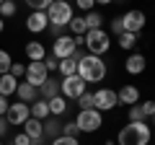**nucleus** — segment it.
I'll list each match as a JSON object with an SVG mask.
<instances>
[{
    "mask_svg": "<svg viewBox=\"0 0 155 145\" xmlns=\"http://www.w3.org/2000/svg\"><path fill=\"white\" fill-rule=\"evenodd\" d=\"M57 70L62 72V78H67V75H78V60L75 57H65V60H60V67Z\"/></svg>",
    "mask_w": 155,
    "mask_h": 145,
    "instance_id": "nucleus-22",
    "label": "nucleus"
},
{
    "mask_svg": "<svg viewBox=\"0 0 155 145\" xmlns=\"http://www.w3.org/2000/svg\"><path fill=\"white\" fill-rule=\"evenodd\" d=\"M18 88V78H13L11 72H5V75H0V96H13Z\"/></svg>",
    "mask_w": 155,
    "mask_h": 145,
    "instance_id": "nucleus-19",
    "label": "nucleus"
},
{
    "mask_svg": "<svg viewBox=\"0 0 155 145\" xmlns=\"http://www.w3.org/2000/svg\"><path fill=\"white\" fill-rule=\"evenodd\" d=\"M153 124H155V114H153Z\"/></svg>",
    "mask_w": 155,
    "mask_h": 145,
    "instance_id": "nucleus-45",
    "label": "nucleus"
},
{
    "mask_svg": "<svg viewBox=\"0 0 155 145\" xmlns=\"http://www.w3.org/2000/svg\"><path fill=\"white\" fill-rule=\"evenodd\" d=\"M150 124H145V122H129V124H124L122 130H119V143L116 145H147L150 143Z\"/></svg>",
    "mask_w": 155,
    "mask_h": 145,
    "instance_id": "nucleus-2",
    "label": "nucleus"
},
{
    "mask_svg": "<svg viewBox=\"0 0 155 145\" xmlns=\"http://www.w3.org/2000/svg\"><path fill=\"white\" fill-rule=\"evenodd\" d=\"M83 21H85V26H88V31H91V29H101L104 16H101V13H96V11H88V13L83 16Z\"/></svg>",
    "mask_w": 155,
    "mask_h": 145,
    "instance_id": "nucleus-25",
    "label": "nucleus"
},
{
    "mask_svg": "<svg viewBox=\"0 0 155 145\" xmlns=\"http://www.w3.org/2000/svg\"><path fill=\"white\" fill-rule=\"evenodd\" d=\"M28 112H31L34 119H49V106H47V99H36L34 104H28Z\"/></svg>",
    "mask_w": 155,
    "mask_h": 145,
    "instance_id": "nucleus-18",
    "label": "nucleus"
},
{
    "mask_svg": "<svg viewBox=\"0 0 155 145\" xmlns=\"http://www.w3.org/2000/svg\"><path fill=\"white\" fill-rule=\"evenodd\" d=\"M52 3H54V0H26V5L31 8V11H47Z\"/></svg>",
    "mask_w": 155,
    "mask_h": 145,
    "instance_id": "nucleus-30",
    "label": "nucleus"
},
{
    "mask_svg": "<svg viewBox=\"0 0 155 145\" xmlns=\"http://www.w3.org/2000/svg\"><path fill=\"white\" fill-rule=\"evenodd\" d=\"M16 96H18V101H23V104H34V101L39 99V88H34L31 83H18V88H16Z\"/></svg>",
    "mask_w": 155,
    "mask_h": 145,
    "instance_id": "nucleus-16",
    "label": "nucleus"
},
{
    "mask_svg": "<svg viewBox=\"0 0 155 145\" xmlns=\"http://www.w3.org/2000/svg\"><path fill=\"white\" fill-rule=\"evenodd\" d=\"M52 34H54V39H57V36H62V26H52Z\"/></svg>",
    "mask_w": 155,
    "mask_h": 145,
    "instance_id": "nucleus-42",
    "label": "nucleus"
},
{
    "mask_svg": "<svg viewBox=\"0 0 155 145\" xmlns=\"http://www.w3.org/2000/svg\"><path fill=\"white\" fill-rule=\"evenodd\" d=\"M28 117H31V112H28V104H23V101L11 104V106H8V112H5L8 124H23Z\"/></svg>",
    "mask_w": 155,
    "mask_h": 145,
    "instance_id": "nucleus-11",
    "label": "nucleus"
},
{
    "mask_svg": "<svg viewBox=\"0 0 155 145\" xmlns=\"http://www.w3.org/2000/svg\"><path fill=\"white\" fill-rule=\"evenodd\" d=\"M47 21H49L52 26H62L65 29L67 23L72 21V5L67 3V0H54V3L47 8Z\"/></svg>",
    "mask_w": 155,
    "mask_h": 145,
    "instance_id": "nucleus-4",
    "label": "nucleus"
},
{
    "mask_svg": "<svg viewBox=\"0 0 155 145\" xmlns=\"http://www.w3.org/2000/svg\"><path fill=\"white\" fill-rule=\"evenodd\" d=\"M3 29H5V21H3V18H0V34H3Z\"/></svg>",
    "mask_w": 155,
    "mask_h": 145,
    "instance_id": "nucleus-44",
    "label": "nucleus"
},
{
    "mask_svg": "<svg viewBox=\"0 0 155 145\" xmlns=\"http://www.w3.org/2000/svg\"><path fill=\"white\" fill-rule=\"evenodd\" d=\"M85 88H88V83H85L80 75H67L60 83V93L65 96V99H78V96L85 93Z\"/></svg>",
    "mask_w": 155,
    "mask_h": 145,
    "instance_id": "nucleus-6",
    "label": "nucleus"
},
{
    "mask_svg": "<svg viewBox=\"0 0 155 145\" xmlns=\"http://www.w3.org/2000/svg\"><path fill=\"white\" fill-rule=\"evenodd\" d=\"M47 106H49V117H62V114L67 112V99L65 96H54V99L47 101Z\"/></svg>",
    "mask_w": 155,
    "mask_h": 145,
    "instance_id": "nucleus-21",
    "label": "nucleus"
},
{
    "mask_svg": "<svg viewBox=\"0 0 155 145\" xmlns=\"http://www.w3.org/2000/svg\"><path fill=\"white\" fill-rule=\"evenodd\" d=\"M109 31H104V29H91V31H85L83 36V47L88 49V55H104V52H109Z\"/></svg>",
    "mask_w": 155,
    "mask_h": 145,
    "instance_id": "nucleus-3",
    "label": "nucleus"
},
{
    "mask_svg": "<svg viewBox=\"0 0 155 145\" xmlns=\"http://www.w3.org/2000/svg\"><path fill=\"white\" fill-rule=\"evenodd\" d=\"M47 78H49V72H47L44 62H28V67H26V83H31L34 88H39Z\"/></svg>",
    "mask_w": 155,
    "mask_h": 145,
    "instance_id": "nucleus-9",
    "label": "nucleus"
},
{
    "mask_svg": "<svg viewBox=\"0 0 155 145\" xmlns=\"http://www.w3.org/2000/svg\"><path fill=\"white\" fill-rule=\"evenodd\" d=\"M122 26H124V31H132V34H140L142 31V26H145V13L142 11H127L122 16Z\"/></svg>",
    "mask_w": 155,
    "mask_h": 145,
    "instance_id": "nucleus-10",
    "label": "nucleus"
},
{
    "mask_svg": "<svg viewBox=\"0 0 155 145\" xmlns=\"http://www.w3.org/2000/svg\"><path fill=\"white\" fill-rule=\"evenodd\" d=\"M3 3H5V0H0V5H3Z\"/></svg>",
    "mask_w": 155,
    "mask_h": 145,
    "instance_id": "nucleus-46",
    "label": "nucleus"
},
{
    "mask_svg": "<svg viewBox=\"0 0 155 145\" xmlns=\"http://www.w3.org/2000/svg\"><path fill=\"white\" fill-rule=\"evenodd\" d=\"M26 57L31 62H41L47 57V49H44V44L41 42H28L26 44Z\"/></svg>",
    "mask_w": 155,
    "mask_h": 145,
    "instance_id": "nucleus-20",
    "label": "nucleus"
},
{
    "mask_svg": "<svg viewBox=\"0 0 155 145\" xmlns=\"http://www.w3.org/2000/svg\"><path fill=\"white\" fill-rule=\"evenodd\" d=\"M52 145H80L78 143V137H67V135H60V137H54V143Z\"/></svg>",
    "mask_w": 155,
    "mask_h": 145,
    "instance_id": "nucleus-36",
    "label": "nucleus"
},
{
    "mask_svg": "<svg viewBox=\"0 0 155 145\" xmlns=\"http://www.w3.org/2000/svg\"><path fill=\"white\" fill-rule=\"evenodd\" d=\"M119 47L122 49H134L137 47V34H132V31H124V34H119Z\"/></svg>",
    "mask_w": 155,
    "mask_h": 145,
    "instance_id": "nucleus-24",
    "label": "nucleus"
},
{
    "mask_svg": "<svg viewBox=\"0 0 155 145\" xmlns=\"http://www.w3.org/2000/svg\"><path fill=\"white\" fill-rule=\"evenodd\" d=\"M54 96H60V83H57L54 78H47L44 83L39 86V99H54Z\"/></svg>",
    "mask_w": 155,
    "mask_h": 145,
    "instance_id": "nucleus-17",
    "label": "nucleus"
},
{
    "mask_svg": "<svg viewBox=\"0 0 155 145\" xmlns=\"http://www.w3.org/2000/svg\"><path fill=\"white\" fill-rule=\"evenodd\" d=\"M78 106H80V109H96L93 93H88V91H85L83 96H78Z\"/></svg>",
    "mask_w": 155,
    "mask_h": 145,
    "instance_id": "nucleus-28",
    "label": "nucleus"
},
{
    "mask_svg": "<svg viewBox=\"0 0 155 145\" xmlns=\"http://www.w3.org/2000/svg\"><path fill=\"white\" fill-rule=\"evenodd\" d=\"M11 65H13V57L8 55L5 49H0V75H5V72L11 70Z\"/></svg>",
    "mask_w": 155,
    "mask_h": 145,
    "instance_id": "nucleus-27",
    "label": "nucleus"
},
{
    "mask_svg": "<svg viewBox=\"0 0 155 145\" xmlns=\"http://www.w3.org/2000/svg\"><path fill=\"white\" fill-rule=\"evenodd\" d=\"M116 99H119V104H127V106H134L140 104V88L137 86H122V88L116 91Z\"/></svg>",
    "mask_w": 155,
    "mask_h": 145,
    "instance_id": "nucleus-14",
    "label": "nucleus"
},
{
    "mask_svg": "<svg viewBox=\"0 0 155 145\" xmlns=\"http://www.w3.org/2000/svg\"><path fill=\"white\" fill-rule=\"evenodd\" d=\"M98 5H109V3H114V0H96Z\"/></svg>",
    "mask_w": 155,
    "mask_h": 145,
    "instance_id": "nucleus-43",
    "label": "nucleus"
},
{
    "mask_svg": "<svg viewBox=\"0 0 155 145\" xmlns=\"http://www.w3.org/2000/svg\"><path fill=\"white\" fill-rule=\"evenodd\" d=\"M75 124L80 132H98L101 124H104V117H101L98 109H80L75 117Z\"/></svg>",
    "mask_w": 155,
    "mask_h": 145,
    "instance_id": "nucleus-5",
    "label": "nucleus"
},
{
    "mask_svg": "<svg viewBox=\"0 0 155 145\" xmlns=\"http://www.w3.org/2000/svg\"><path fill=\"white\" fill-rule=\"evenodd\" d=\"M0 145H3V140H0Z\"/></svg>",
    "mask_w": 155,
    "mask_h": 145,
    "instance_id": "nucleus-48",
    "label": "nucleus"
},
{
    "mask_svg": "<svg viewBox=\"0 0 155 145\" xmlns=\"http://www.w3.org/2000/svg\"><path fill=\"white\" fill-rule=\"evenodd\" d=\"M109 29H111V34H116V36H119V34H124V26H122V16H119V18H111Z\"/></svg>",
    "mask_w": 155,
    "mask_h": 145,
    "instance_id": "nucleus-35",
    "label": "nucleus"
},
{
    "mask_svg": "<svg viewBox=\"0 0 155 145\" xmlns=\"http://www.w3.org/2000/svg\"><path fill=\"white\" fill-rule=\"evenodd\" d=\"M41 62H44L47 72H52V70H57V67H60V60H57L54 55H47V57H44V60H41Z\"/></svg>",
    "mask_w": 155,
    "mask_h": 145,
    "instance_id": "nucleus-32",
    "label": "nucleus"
},
{
    "mask_svg": "<svg viewBox=\"0 0 155 145\" xmlns=\"http://www.w3.org/2000/svg\"><path fill=\"white\" fill-rule=\"evenodd\" d=\"M8 106H11V104H8V99H5V96H0V117H5Z\"/></svg>",
    "mask_w": 155,
    "mask_h": 145,
    "instance_id": "nucleus-40",
    "label": "nucleus"
},
{
    "mask_svg": "<svg viewBox=\"0 0 155 145\" xmlns=\"http://www.w3.org/2000/svg\"><path fill=\"white\" fill-rule=\"evenodd\" d=\"M44 135H57V137H60L62 135V124L57 122V119H47L44 122Z\"/></svg>",
    "mask_w": 155,
    "mask_h": 145,
    "instance_id": "nucleus-26",
    "label": "nucleus"
},
{
    "mask_svg": "<svg viewBox=\"0 0 155 145\" xmlns=\"http://www.w3.org/2000/svg\"><path fill=\"white\" fill-rule=\"evenodd\" d=\"M145 67H147V60H145V55H140V52H134V55H129L127 60H124V70H127L129 75H142Z\"/></svg>",
    "mask_w": 155,
    "mask_h": 145,
    "instance_id": "nucleus-13",
    "label": "nucleus"
},
{
    "mask_svg": "<svg viewBox=\"0 0 155 145\" xmlns=\"http://www.w3.org/2000/svg\"><path fill=\"white\" fill-rule=\"evenodd\" d=\"M13 145H31V137H28L26 132H18L16 137H13Z\"/></svg>",
    "mask_w": 155,
    "mask_h": 145,
    "instance_id": "nucleus-39",
    "label": "nucleus"
},
{
    "mask_svg": "<svg viewBox=\"0 0 155 145\" xmlns=\"http://www.w3.org/2000/svg\"><path fill=\"white\" fill-rule=\"evenodd\" d=\"M67 26H70V36H85V31H88V26H85L83 16H80V18L72 16V21L67 23Z\"/></svg>",
    "mask_w": 155,
    "mask_h": 145,
    "instance_id": "nucleus-23",
    "label": "nucleus"
},
{
    "mask_svg": "<svg viewBox=\"0 0 155 145\" xmlns=\"http://www.w3.org/2000/svg\"><path fill=\"white\" fill-rule=\"evenodd\" d=\"M129 122H145V114H142V106L140 104L129 106Z\"/></svg>",
    "mask_w": 155,
    "mask_h": 145,
    "instance_id": "nucleus-31",
    "label": "nucleus"
},
{
    "mask_svg": "<svg viewBox=\"0 0 155 145\" xmlns=\"http://www.w3.org/2000/svg\"><path fill=\"white\" fill-rule=\"evenodd\" d=\"M78 75L85 83H101L106 78V62L98 55H85L83 60L78 62Z\"/></svg>",
    "mask_w": 155,
    "mask_h": 145,
    "instance_id": "nucleus-1",
    "label": "nucleus"
},
{
    "mask_svg": "<svg viewBox=\"0 0 155 145\" xmlns=\"http://www.w3.org/2000/svg\"><path fill=\"white\" fill-rule=\"evenodd\" d=\"M23 132H26L31 140H44V122H41V119L28 117L26 122H23Z\"/></svg>",
    "mask_w": 155,
    "mask_h": 145,
    "instance_id": "nucleus-15",
    "label": "nucleus"
},
{
    "mask_svg": "<svg viewBox=\"0 0 155 145\" xmlns=\"http://www.w3.org/2000/svg\"><path fill=\"white\" fill-rule=\"evenodd\" d=\"M8 72H11L13 78H23V75H26V65H21V62H13Z\"/></svg>",
    "mask_w": 155,
    "mask_h": 145,
    "instance_id": "nucleus-33",
    "label": "nucleus"
},
{
    "mask_svg": "<svg viewBox=\"0 0 155 145\" xmlns=\"http://www.w3.org/2000/svg\"><path fill=\"white\" fill-rule=\"evenodd\" d=\"M106 145H114V143H106Z\"/></svg>",
    "mask_w": 155,
    "mask_h": 145,
    "instance_id": "nucleus-47",
    "label": "nucleus"
},
{
    "mask_svg": "<svg viewBox=\"0 0 155 145\" xmlns=\"http://www.w3.org/2000/svg\"><path fill=\"white\" fill-rule=\"evenodd\" d=\"M75 5L80 8V11H85V13H88V11H93L96 0H75Z\"/></svg>",
    "mask_w": 155,
    "mask_h": 145,
    "instance_id": "nucleus-38",
    "label": "nucleus"
},
{
    "mask_svg": "<svg viewBox=\"0 0 155 145\" xmlns=\"http://www.w3.org/2000/svg\"><path fill=\"white\" fill-rule=\"evenodd\" d=\"M47 26H49V21H47V11H31L26 18V29L31 34H41L47 31Z\"/></svg>",
    "mask_w": 155,
    "mask_h": 145,
    "instance_id": "nucleus-12",
    "label": "nucleus"
},
{
    "mask_svg": "<svg viewBox=\"0 0 155 145\" xmlns=\"http://www.w3.org/2000/svg\"><path fill=\"white\" fill-rule=\"evenodd\" d=\"M93 101H96V109H98V112H111V109L119 106L116 91H111V88H98L93 93Z\"/></svg>",
    "mask_w": 155,
    "mask_h": 145,
    "instance_id": "nucleus-8",
    "label": "nucleus"
},
{
    "mask_svg": "<svg viewBox=\"0 0 155 145\" xmlns=\"http://www.w3.org/2000/svg\"><path fill=\"white\" fill-rule=\"evenodd\" d=\"M140 106H142V114H145V119L155 114V101H140Z\"/></svg>",
    "mask_w": 155,
    "mask_h": 145,
    "instance_id": "nucleus-37",
    "label": "nucleus"
},
{
    "mask_svg": "<svg viewBox=\"0 0 155 145\" xmlns=\"http://www.w3.org/2000/svg\"><path fill=\"white\" fill-rule=\"evenodd\" d=\"M5 132H8V119H5V117H0V140L5 137Z\"/></svg>",
    "mask_w": 155,
    "mask_h": 145,
    "instance_id": "nucleus-41",
    "label": "nucleus"
},
{
    "mask_svg": "<svg viewBox=\"0 0 155 145\" xmlns=\"http://www.w3.org/2000/svg\"><path fill=\"white\" fill-rule=\"evenodd\" d=\"M78 124L75 122H67V124H62V135H67V137H78Z\"/></svg>",
    "mask_w": 155,
    "mask_h": 145,
    "instance_id": "nucleus-34",
    "label": "nucleus"
},
{
    "mask_svg": "<svg viewBox=\"0 0 155 145\" xmlns=\"http://www.w3.org/2000/svg\"><path fill=\"white\" fill-rule=\"evenodd\" d=\"M11 16H16V3L13 0H5L0 5V18H11Z\"/></svg>",
    "mask_w": 155,
    "mask_h": 145,
    "instance_id": "nucleus-29",
    "label": "nucleus"
},
{
    "mask_svg": "<svg viewBox=\"0 0 155 145\" xmlns=\"http://www.w3.org/2000/svg\"><path fill=\"white\" fill-rule=\"evenodd\" d=\"M78 49V39L75 36H70V34H62V36H57L54 44H52V55L57 57V60H65V57H72V52Z\"/></svg>",
    "mask_w": 155,
    "mask_h": 145,
    "instance_id": "nucleus-7",
    "label": "nucleus"
}]
</instances>
